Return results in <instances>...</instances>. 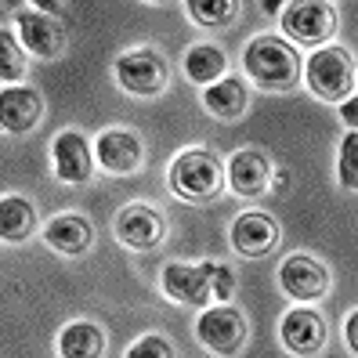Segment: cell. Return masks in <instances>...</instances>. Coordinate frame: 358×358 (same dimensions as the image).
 <instances>
[{"mask_svg": "<svg viewBox=\"0 0 358 358\" xmlns=\"http://www.w3.org/2000/svg\"><path fill=\"white\" fill-rule=\"evenodd\" d=\"M243 69H246V80L261 91H293L304 76V62L293 48V40L286 36H271V33H261L246 44L243 51Z\"/></svg>", "mask_w": 358, "mask_h": 358, "instance_id": "1", "label": "cell"}, {"mask_svg": "<svg viewBox=\"0 0 358 358\" xmlns=\"http://www.w3.org/2000/svg\"><path fill=\"white\" fill-rule=\"evenodd\" d=\"M228 174L224 166L214 152L206 149H185L174 156L171 171H166V185H171V192L185 203H210L221 196Z\"/></svg>", "mask_w": 358, "mask_h": 358, "instance_id": "2", "label": "cell"}, {"mask_svg": "<svg viewBox=\"0 0 358 358\" xmlns=\"http://www.w3.org/2000/svg\"><path fill=\"white\" fill-rule=\"evenodd\" d=\"M355 80H358L355 58L341 44H322L304 58V87L319 101L341 105L344 98H351Z\"/></svg>", "mask_w": 358, "mask_h": 358, "instance_id": "3", "label": "cell"}, {"mask_svg": "<svg viewBox=\"0 0 358 358\" xmlns=\"http://www.w3.org/2000/svg\"><path fill=\"white\" fill-rule=\"evenodd\" d=\"M282 33L293 44H304V48H322L336 36V8L329 0H289L282 8Z\"/></svg>", "mask_w": 358, "mask_h": 358, "instance_id": "4", "label": "cell"}, {"mask_svg": "<svg viewBox=\"0 0 358 358\" xmlns=\"http://www.w3.org/2000/svg\"><path fill=\"white\" fill-rule=\"evenodd\" d=\"M116 83L134 98H159L166 91V62L156 48H131L113 62Z\"/></svg>", "mask_w": 358, "mask_h": 358, "instance_id": "5", "label": "cell"}, {"mask_svg": "<svg viewBox=\"0 0 358 358\" xmlns=\"http://www.w3.org/2000/svg\"><path fill=\"white\" fill-rule=\"evenodd\" d=\"M246 315L231 304H214L196 319V341L210 355H236L246 344Z\"/></svg>", "mask_w": 358, "mask_h": 358, "instance_id": "6", "label": "cell"}, {"mask_svg": "<svg viewBox=\"0 0 358 358\" xmlns=\"http://www.w3.org/2000/svg\"><path fill=\"white\" fill-rule=\"evenodd\" d=\"M279 289L297 304H315L329 293V268L315 254H289L279 264Z\"/></svg>", "mask_w": 358, "mask_h": 358, "instance_id": "7", "label": "cell"}, {"mask_svg": "<svg viewBox=\"0 0 358 358\" xmlns=\"http://www.w3.org/2000/svg\"><path fill=\"white\" fill-rule=\"evenodd\" d=\"M15 36L22 40V48L29 51V58H40V62H51V58H62L66 55V26L58 22L55 15H44V11H18L15 15Z\"/></svg>", "mask_w": 358, "mask_h": 358, "instance_id": "8", "label": "cell"}, {"mask_svg": "<svg viewBox=\"0 0 358 358\" xmlns=\"http://www.w3.org/2000/svg\"><path fill=\"white\" fill-rule=\"evenodd\" d=\"M94 145L80 131H62L51 141V171L62 185H87L94 178Z\"/></svg>", "mask_w": 358, "mask_h": 358, "instance_id": "9", "label": "cell"}, {"mask_svg": "<svg viewBox=\"0 0 358 358\" xmlns=\"http://www.w3.org/2000/svg\"><path fill=\"white\" fill-rule=\"evenodd\" d=\"M210 264H214V261H203V264L171 261L163 268V275H159V289L174 304L206 308L210 301H214V289H210Z\"/></svg>", "mask_w": 358, "mask_h": 358, "instance_id": "10", "label": "cell"}, {"mask_svg": "<svg viewBox=\"0 0 358 358\" xmlns=\"http://www.w3.org/2000/svg\"><path fill=\"white\" fill-rule=\"evenodd\" d=\"M113 231L127 250H156L166 239V217L149 203H127L116 214Z\"/></svg>", "mask_w": 358, "mask_h": 358, "instance_id": "11", "label": "cell"}, {"mask_svg": "<svg viewBox=\"0 0 358 358\" xmlns=\"http://www.w3.org/2000/svg\"><path fill=\"white\" fill-rule=\"evenodd\" d=\"M282 231H279V221L261 214V210H246V214H239L236 221H231L228 228V243L231 250H236L239 257H268L271 250L279 246Z\"/></svg>", "mask_w": 358, "mask_h": 358, "instance_id": "12", "label": "cell"}, {"mask_svg": "<svg viewBox=\"0 0 358 358\" xmlns=\"http://www.w3.org/2000/svg\"><path fill=\"white\" fill-rule=\"evenodd\" d=\"M326 319L311 304H297L282 315L279 322V341L289 355H319L326 348Z\"/></svg>", "mask_w": 358, "mask_h": 358, "instance_id": "13", "label": "cell"}, {"mask_svg": "<svg viewBox=\"0 0 358 358\" xmlns=\"http://www.w3.org/2000/svg\"><path fill=\"white\" fill-rule=\"evenodd\" d=\"M94 156H98V166L113 178H131L141 159H145V149H141V138L134 131H123V127H109L101 131L98 141H94Z\"/></svg>", "mask_w": 358, "mask_h": 358, "instance_id": "14", "label": "cell"}, {"mask_svg": "<svg viewBox=\"0 0 358 358\" xmlns=\"http://www.w3.org/2000/svg\"><path fill=\"white\" fill-rule=\"evenodd\" d=\"M40 120H44V98H40V91L18 87V83L4 87V94H0V127H4V134H26Z\"/></svg>", "mask_w": 358, "mask_h": 358, "instance_id": "15", "label": "cell"}, {"mask_svg": "<svg viewBox=\"0 0 358 358\" xmlns=\"http://www.w3.org/2000/svg\"><path fill=\"white\" fill-rule=\"evenodd\" d=\"M224 174H228V188H231V192L243 196V199H254V196L268 192V185H271V163L261 152H254V149H243V152H236V156L228 159Z\"/></svg>", "mask_w": 358, "mask_h": 358, "instance_id": "16", "label": "cell"}, {"mask_svg": "<svg viewBox=\"0 0 358 358\" xmlns=\"http://www.w3.org/2000/svg\"><path fill=\"white\" fill-rule=\"evenodd\" d=\"M91 239H94V228L80 214H58L44 224V243L62 257H80L91 246Z\"/></svg>", "mask_w": 358, "mask_h": 358, "instance_id": "17", "label": "cell"}, {"mask_svg": "<svg viewBox=\"0 0 358 358\" xmlns=\"http://www.w3.org/2000/svg\"><path fill=\"white\" fill-rule=\"evenodd\" d=\"M203 109L217 120H239L250 109V87L239 76H221L217 83L203 87Z\"/></svg>", "mask_w": 358, "mask_h": 358, "instance_id": "18", "label": "cell"}, {"mask_svg": "<svg viewBox=\"0 0 358 358\" xmlns=\"http://www.w3.org/2000/svg\"><path fill=\"white\" fill-rule=\"evenodd\" d=\"M36 231V210L26 196H4L0 199V239L4 243H26Z\"/></svg>", "mask_w": 358, "mask_h": 358, "instance_id": "19", "label": "cell"}, {"mask_svg": "<svg viewBox=\"0 0 358 358\" xmlns=\"http://www.w3.org/2000/svg\"><path fill=\"white\" fill-rule=\"evenodd\" d=\"M185 76L199 83V87H210V83H217L221 76H228V58L221 48L214 44H192L185 51Z\"/></svg>", "mask_w": 358, "mask_h": 358, "instance_id": "20", "label": "cell"}, {"mask_svg": "<svg viewBox=\"0 0 358 358\" xmlns=\"http://www.w3.org/2000/svg\"><path fill=\"white\" fill-rule=\"evenodd\" d=\"M58 355L62 358H98L105 355V333L94 322H69L58 333Z\"/></svg>", "mask_w": 358, "mask_h": 358, "instance_id": "21", "label": "cell"}, {"mask_svg": "<svg viewBox=\"0 0 358 358\" xmlns=\"http://www.w3.org/2000/svg\"><path fill=\"white\" fill-rule=\"evenodd\" d=\"M185 11L203 29H228L239 15V0H185Z\"/></svg>", "mask_w": 358, "mask_h": 358, "instance_id": "22", "label": "cell"}, {"mask_svg": "<svg viewBox=\"0 0 358 358\" xmlns=\"http://www.w3.org/2000/svg\"><path fill=\"white\" fill-rule=\"evenodd\" d=\"M26 55L29 51L22 48V40L11 29H0V80H4V87L26 76Z\"/></svg>", "mask_w": 358, "mask_h": 358, "instance_id": "23", "label": "cell"}, {"mask_svg": "<svg viewBox=\"0 0 358 358\" xmlns=\"http://www.w3.org/2000/svg\"><path fill=\"white\" fill-rule=\"evenodd\" d=\"M336 181L348 192H358V131H348L336 149Z\"/></svg>", "mask_w": 358, "mask_h": 358, "instance_id": "24", "label": "cell"}, {"mask_svg": "<svg viewBox=\"0 0 358 358\" xmlns=\"http://www.w3.org/2000/svg\"><path fill=\"white\" fill-rule=\"evenodd\" d=\"M127 358H174V348L166 336L149 333V336H141V341H134V348H127Z\"/></svg>", "mask_w": 358, "mask_h": 358, "instance_id": "25", "label": "cell"}, {"mask_svg": "<svg viewBox=\"0 0 358 358\" xmlns=\"http://www.w3.org/2000/svg\"><path fill=\"white\" fill-rule=\"evenodd\" d=\"M210 289H214V301L217 304H228L231 297H236V271H231L228 264H210Z\"/></svg>", "mask_w": 358, "mask_h": 358, "instance_id": "26", "label": "cell"}, {"mask_svg": "<svg viewBox=\"0 0 358 358\" xmlns=\"http://www.w3.org/2000/svg\"><path fill=\"white\" fill-rule=\"evenodd\" d=\"M341 120H344L348 131H358V94H351V98L341 101Z\"/></svg>", "mask_w": 358, "mask_h": 358, "instance_id": "27", "label": "cell"}, {"mask_svg": "<svg viewBox=\"0 0 358 358\" xmlns=\"http://www.w3.org/2000/svg\"><path fill=\"white\" fill-rule=\"evenodd\" d=\"M344 344L351 348V355H358V308L344 319Z\"/></svg>", "mask_w": 358, "mask_h": 358, "instance_id": "28", "label": "cell"}, {"mask_svg": "<svg viewBox=\"0 0 358 358\" xmlns=\"http://www.w3.org/2000/svg\"><path fill=\"white\" fill-rule=\"evenodd\" d=\"M33 8H36V11H44V15H55V18H58L62 11L69 8V0H33Z\"/></svg>", "mask_w": 358, "mask_h": 358, "instance_id": "29", "label": "cell"}, {"mask_svg": "<svg viewBox=\"0 0 358 358\" xmlns=\"http://www.w3.org/2000/svg\"><path fill=\"white\" fill-rule=\"evenodd\" d=\"M261 11L264 15H282V0H261Z\"/></svg>", "mask_w": 358, "mask_h": 358, "instance_id": "30", "label": "cell"}, {"mask_svg": "<svg viewBox=\"0 0 358 358\" xmlns=\"http://www.w3.org/2000/svg\"><path fill=\"white\" fill-rule=\"evenodd\" d=\"M145 4H166V0H145Z\"/></svg>", "mask_w": 358, "mask_h": 358, "instance_id": "31", "label": "cell"}]
</instances>
